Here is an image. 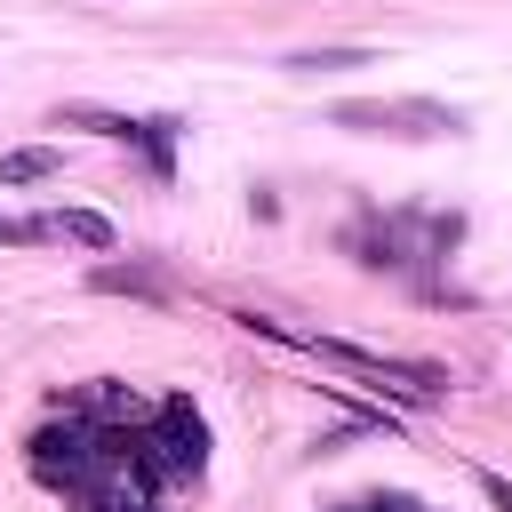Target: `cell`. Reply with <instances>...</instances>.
Wrapping results in <instances>:
<instances>
[{
    "label": "cell",
    "instance_id": "6da1fadb",
    "mask_svg": "<svg viewBox=\"0 0 512 512\" xmlns=\"http://www.w3.org/2000/svg\"><path fill=\"white\" fill-rule=\"evenodd\" d=\"M24 464L72 512H160L168 488H200L208 424L184 392L144 400L136 384L96 376L48 408V424L24 440Z\"/></svg>",
    "mask_w": 512,
    "mask_h": 512
},
{
    "label": "cell",
    "instance_id": "7a4b0ae2",
    "mask_svg": "<svg viewBox=\"0 0 512 512\" xmlns=\"http://www.w3.org/2000/svg\"><path fill=\"white\" fill-rule=\"evenodd\" d=\"M296 352H312V360H328V368H352V376H368V384H384V392H400V400H440L456 376L448 368H432V360H384V352H360V344H344V336H296Z\"/></svg>",
    "mask_w": 512,
    "mask_h": 512
},
{
    "label": "cell",
    "instance_id": "3957f363",
    "mask_svg": "<svg viewBox=\"0 0 512 512\" xmlns=\"http://www.w3.org/2000/svg\"><path fill=\"white\" fill-rule=\"evenodd\" d=\"M328 120L352 128V136H456L464 128V112L424 104V96H400V104H336Z\"/></svg>",
    "mask_w": 512,
    "mask_h": 512
},
{
    "label": "cell",
    "instance_id": "277c9868",
    "mask_svg": "<svg viewBox=\"0 0 512 512\" xmlns=\"http://www.w3.org/2000/svg\"><path fill=\"white\" fill-rule=\"evenodd\" d=\"M88 288H96V296H144V304H168V280H160L152 264H136V256H128V264H96Z\"/></svg>",
    "mask_w": 512,
    "mask_h": 512
},
{
    "label": "cell",
    "instance_id": "5b68a950",
    "mask_svg": "<svg viewBox=\"0 0 512 512\" xmlns=\"http://www.w3.org/2000/svg\"><path fill=\"white\" fill-rule=\"evenodd\" d=\"M40 224H48V240H72V248H120L112 216H96V208H56V216H40Z\"/></svg>",
    "mask_w": 512,
    "mask_h": 512
},
{
    "label": "cell",
    "instance_id": "8992f818",
    "mask_svg": "<svg viewBox=\"0 0 512 512\" xmlns=\"http://www.w3.org/2000/svg\"><path fill=\"white\" fill-rule=\"evenodd\" d=\"M64 160L48 152V144H24V152H0V184H48Z\"/></svg>",
    "mask_w": 512,
    "mask_h": 512
},
{
    "label": "cell",
    "instance_id": "52a82bcc",
    "mask_svg": "<svg viewBox=\"0 0 512 512\" xmlns=\"http://www.w3.org/2000/svg\"><path fill=\"white\" fill-rule=\"evenodd\" d=\"M352 64H384L376 48H296L288 72H352Z\"/></svg>",
    "mask_w": 512,
    "mask_h": 512
},
{
    "label": "cell",
    "instance_id": "ba28073f",
    "mask_svg": "<svg viewBox=\"0 0 512 512\" xmlns=\"http://www.w3.org/2000/svg\"><path fill=\"white\" fill-rule=\"evenodd\" d=\"M24 240H48V224H40V216H24V224L0 216V248H24Z\"/></svg>",
    "mask_w": 512,
    "mask_h": 512
},
{
    "label": "cell",
    "instance_id": "9c48e42d",
    "mask_svg": "<svg viewBox=\"0 0 512 512\" xmlns=\"http://www.w3.org/2000/svg\"><path fill=\"white\" fill-rule=\"evenodd\" d=\"M336 512H424L416 496H360V504H336Z\"/></svg>",
    "mask_w": 512,
    "mask_h": 512
},
{
    "label": "cell",
    "instance_id": "30bf717a",
    "mask_svg": "<svg viewBox=\"0 0 512 512\" xmlns=\"http://www.w3.org/2000/svg\"><path fill=\"white\" fill-rule=\"evenodd\" d=\"M480 496H488L496 512H512V480H504V472H480Z\"/></svg>",
    "mask_w": 512,
    "mask_h": 512
}]
</instances>
